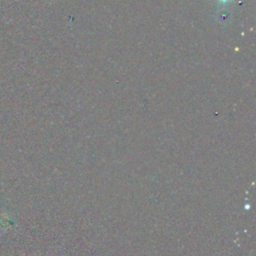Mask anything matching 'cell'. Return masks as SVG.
I'll use <instances>...</instances> for the list:
<instances>
[{
	"label": "cell",
	"mask_w": 256,
	"mask_h": 256,
	"mask_svg": "<svg viewBox=\"0 0 256 256\" xmlns=\"http://www.w3.org/2000/svg\"><path fill=\"white\" fill-rule=\"evenodd\" d=\"M218 1H220V2H222V3H226V2H228V1H230V0H218Z\"/></svg>",
	"instance_id": "6da1fadb"
}]
</instances>
